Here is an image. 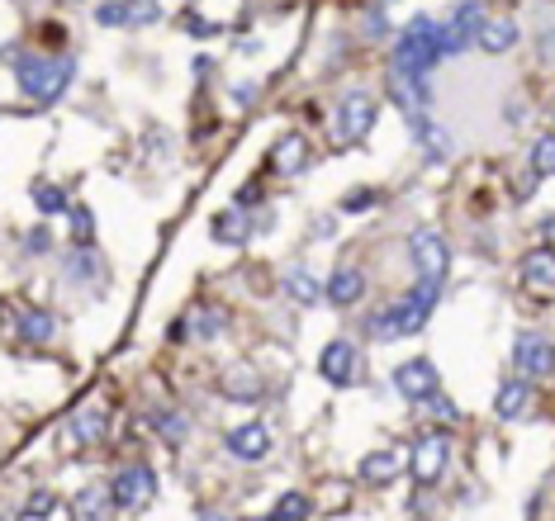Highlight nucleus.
I'll return each mask as SVG.
<instances>
[{"instance_id":"1","label":"nucleus","mask_w":555,"mask_h":521,"mask_svg":"<svg viewBox=\"0 0 555 521\" xmlns=\"http://www.w3.org/2000/svg\"><path fill=\"white\" fill-rule=\"evenodd\" d=\"M442 57H446V29H442V19L414 14L399 29V43H394V76L427 81L432 72H437Z\"/></svg>"},{"instance_id":"2","label":"nucleus","mask_w":555,"mask_h":521,"mask_svg":"<svg viewBox=\"0 0 555 521\" xmlns=\"http://www.w3.org/2000/svg\"><path fill=\"white\" fill-rule=\"evenodd\" d=\"M437 299H442V280H418L408 294H399L385 313L370 318V337H375V342L418 337V332L427 327V318H432V308H437Z\"/></svg>"},{"instance_id":"3","label":"nucleus","mask_w":555,"mask_h":521,"mask_svg":"<svg viewBox=\"0 0 555 521\" xmlns=\"http://www.w3.org/2000/svg\"><path fill=\"white\" fill-rule=\"evenodd\" d=\"M76 62L72 57H44V53H19L15 57V81L29 100H57L72 86Z\"/></svg>"},{"instance_id":"4","label":"nucleus","mask_w":555,"mask_h":521,"mask_svg":"<svg viewBox=\"0 0 555 521\" xmlns=\"http://www.w3.org/2000/svg\"><path fill=\"white\" fill-rule=\"evenodd\" d=\"M512 370H518L522 380H550L555 374V342L537 327L518 332V337H512Z\"/></svg>"},{"instance_id":"5","label":"nucleus","mask_w":555,"mask_h":521,"mask_svg":"<svg viewBox=\"0 0 555 521\" xmlns=\"http://www.w3.org/2000/svg\"><path fill=\"white\" fill-rule=\"evenodd\" d=\"M408 261H414L418 280H446L451 270V242L437 233V227H418L408 237Z\"/></svg>"},{"instance_id":"6","label":"nucleus","mask_w":555,"mask_h":521,"mask_svg":"<svg viewBox=\"0 0 555 521\" xmlns=\"http://www.w3.org/2000/svg\"><path fill=\"white\" fill-rule=\"evenodd\" d=\"M451 465V441H446V431H427L414 441V478H418V488H437L442 484V474Z\"/></svg>"},{"instance_id":"7","label":"nucleus","mask_w":555,"mask_h":521,"mask_svg":"<svg viewBox=\"0 0 555 521\" xmlns=\"http://www.w3.org/2000/svg\"><path fill=\"white\" fill-rule=\"evenodd\" d=\"M484 24H489V19H484V5H480V0H461V5L442 19V29H446V57L475 48L480 34H484Z\"/></svg>"},{"instance_id":"8","label":"nucleus","mask_w":555,"mask_h":521,"mask_svg":"<svg viewBox=\"0 0 555 521\" xmlns=\"http://www.w3.org/2000/svg\"><path fill=\"white\" fill-rule=\"evenodd\" d=\"M110 493H114V507L119 512H142V507L152 503V493H157V474L148 465H123L114 474Z\"/></svg>"},{"instance_id":"9","label":"nucleus","mask_w":555,"mask_h":521,"mask_svg":"<svg viewBox=\"0 0 555 521\" xmlns=\"http://www.w3.org/2000/svg\"><path fill=\"white\" fill-rule=\"evenodd\" d=\"M375 114H380V104L365 91H346L342 104H337V138L342 142H361L370 129H375Z\"/></svg>"},{"instance_id":"10","label":"nucleus","mask_w":555,"mask_h":521,"mask_svg":"<svg viewBox=\"0 0 555 521\" xmlns=\"http://www.w3.org/2000/svg\"><path fill=\"white\" fill-rule=\"evenodd\" d=\"M356 370H361V356H356L352 342H327L318 351V374L333 389H352L356 384Z\"/></svg>"},{"instance_id":"11","label":"nucleus","mask_w":555,"mask_h":521,"mask_svg":"<svg viewBox=\"0 0 555 521\" xmlns=\"http://www.w3.org/2000/svg\"><path fill=\"white\" fill-rule=\"evenodd\" d=\"M518 280L527 294L537 299H555V246H531L518 265Z\"/></svg>"},{"instance_id":"12","label":"nucleus","mask_w":555,"mask_h":521,"mask_svg":"<svg viewBox=\"0 0 555 521\" xmlns=\"http://www.w3.org/2000/svg\"><path fill=\"white\" fill-rule=\"evenodd\" d=\"M394 389L404 393V399H414V403H423V399H432L437 393V384H442V374H437V365L432 361H423V356H414V361H404V365H394Z\"/></svg>"},{"instance_id":"13","label":"nucleus","mask_w":555,"mask_h":521,"mask_svg":"<svg viewBox=\"0 0 555 521\" xmlns=\"http://www.w3.org/2000/svg\"><path fill=\"white\" fill-rule=\"evenodd\" d=\"M223 446H229L233 460L257 465V460L271 455V431H266V422H242V427H233L229 436H223Z\"/></svg>"},{"instance_id":"14","label":"nucleus","mask_w":555,"mask_h":521,"mask_svg":"<svg viewBox=\"0 0 555 521\" xmlns=\"http://www.w3.org/2000/svg\"><path fill=\"white\" fill-rule=\"evenodd\" d=\"M408 133H414V142L423 148L427 161H451V152H456V148H451V133L442 129V123H432L427 114H414V119H408Z\"/></svg>"},{"instance_id":"15","label":"nucleus","mask_w":555,"mask_h":521,"mask_svg":"<svg viewBox=\"0 0 555 521\" xmlns=\"http://www.w3.org/2000/svg\"><path fill=\"white\" fill-rule=\"evenodd\" d=\"M361 294H365V275L356 265H337L323 285V299L333 308H352V304H361Z\"/></svg>"},{"instance_id":"16","label":"nucleus","mask_w":555,"mask_h":521,"mask_svg":"<svg viewBox=\"0 0 555 521\" xmlns=\"http://www.w3.org/2000/svg\"><path fill=\"white\" fill-rule=\"evenodd\" d=\"M531 399H537V393H531V380H503L499 384V393H493V417H499V422H512V417H522L527 408H531Z\"/></svg>"},{"instance_id":"17","label":"nucleus","mask_w":555,"mask_h":521,"mask_svg":"<svg viewBox=\"0 0 555 521\" xmlns=\"http://www.w3.org/2000/svg\"><path fill=\"white\" fill-rule=\"evenodd\" d=\"M67 427H72V441L76 446H100V441H105V431H110V412L95 408V403H86V408L72 412Z\"/></svg>"},{"instance_id":"18","label":"nucleus","mask_w":555,"mask_h":521,"mask_svg":"<svg viewBox=\"0 0 555 521\" xmlns=\"http://www.w3.org/2000/svg\"><path fill=\"white\" fill-rule=\"evenodd\" d=\"M404 469V455L394 450V446H385V450H370L365 460L356 465V474H361V484H389Z\"/></svg>"},{"instance_id":"19","label":"nucleus","mask_w":555,"mask_h":521,"mask_svg":"<svg viewBox=\"0 0 555 521\" xmlns=\"http://www.w3.org/2000/svg\"><path fill=\"white\" fill-rule=\"evenodd\" d=\"M62 270H67L76 285H100L105 280V261H100V252H91V246H72V252L62 256Z\"/></svg>"},{"instance_id":"20","label":"nucleus","mask_w":555,"mask_h":521,"mask_svg":"<svg viewBox=\"0 0 555 521\" xmlns=\"http://www.w3.org/2000/svg\"><path fill=\"white\" fill-rule=\"evenodd\" d=\"M15 332H19V342L44 346L53 332H57V318H53L48 308H19V313H15Z\"/></svg>"},{"instance_id":"21","label":"nucleus","mask_w":555,"mask_h":521,"mask_svg":"<svg viewBox=\"0 0 555 521\" xmlns=\"http://www.w3.org/2000/svg\"><path fill=\"white\" fill-rule=\"evenodd\" d=\"M110 507H114V493L110 488H81L76 497H72V512H76V521H110Z\"/></svg>"},{"instance_id":"22","label":"nucleus","mask_w":555,"mask_h":521,"mask_svg":"<svg viewBox=\"0 0 555 521\" xmlns=\"http://www.w3.org/2000/svg\"><path fill=\"white\" fill-rule=\"evenodd\" d=\"M223 399H233V403H257L261 399V374L257 370H229V374H223Z\"/></svg>"},{"instance_id":"23","label":"nucleus","mask_w":555,"mask_h":521,"mask_svg":"<svg viewBox=\"0 0 555 521\" xmlns=\"http://www.w3.org/2000/svg\"><path fill=\"white\" fill-rule=\"evenodd\" d=\"M271 166H276V171H285V176H295V171H304V166H308V142H304L299 133H290V138H280L276 148H271Z\"/></svg>"},{"instance_id":"24","label":"nucleus","mask_w":555,"mask_h":521,"mask_svg":"<svg viewBox=\"0 0 555 521\" xmlns=\"http://www.w3.org/2000/svg\"><path fill=\"white\" fill-rule=\"evenodd\" d=\"M518 38H522V29L512 24V19H489L484 34H480V48L499 57V53H508V48H518Z\"/></svg>"},{"instance_id":"25","label":"nucleus","mask_w":555,"mask_h":521,"mask_svg":"<svg viewBox=\"0 0 555 521\" xmlns=\"http://www.w3.org/2000/svg\"><path fill=\"white\" fill-rule=\"evenodd\" d=\"M209 237L214 242H223V246H233V242H247L252 237V223H247L238 208H229V214H219L214 223H209Z\"/></svg>"},{"instance_id":"26","label":"nucleus","mask_w":555,"mask_h":521,"mask_svg":"<svg viewBox=\"0 0 555 521\" xmlns=\"http://www.w3.org/2000/svg\"><path fill=\"white\" fill-rule=\"evenodd\" d=\"M285 294H290L295 304H318L323 299V285L314 280V275H308V270H290V275H285Z\"/></svg>"},{"instance_id":"27","label":"nucleus","mask_w":555,"mask_h":521,"mask_svg":"<svg viewBox=\"0 0 555 521\" xmlns=\"http://www.w3.org/2000/svg\"><path fill=\"white\" fill-rule=\"evenodd\" d=\"M34 204H38V214L44 218H57V214H72V199L62 185H34Z\"/></svg>"},{"instance_id":"28","label":"nucleus","mask_w":555,"mask_h":521,"mask_svg":"<svg viewBox=\"0 0 555 521\" xmlns=\"http://www.w3.org/2000/svg\"><path fill=\"white\" fill-rule=\"evenodd\" d=\"M531 176L537 180L555 176V133H541L537 142H531Z\"/></svg>"},{"instance_id":"29","label":"nucleus","mask_w":555,"mask_h":521,"mask_svg":"<svg viewBox=\"0 0 555 521\" xmlns=\"http://www.w3.org/2000/svg\"><path fill=\"white\" fill-rule=\"evenodd\" d=\"M152 427L161 431V441H171V446H180L185 431H190V422H185L180 412H152Z\"/></svg>"},{"instance_id":"30","label":"nucleus","mask_w":555,"mask_h":521,"mask_svg":"<svg viewBox=\"0 0 555 521\" xmlns=\"http://www.w3.org/2000/svg\"><path fill=\"white\" fill-rule=\"evenodd\" d=\"M67 218H72V242H76V246H91V242H95V214H91V208L76 204Z\"/></svg>"},{"instance_id":"31","label":"nucleus","mask_w":555,"mask_h":521,"mask_svg":"<svg viewBox=\"0 0 555 521\" xmlns=\"http://www.w3.org/2000/svg\"><path fill=\"white\" fill-rule=\"evenodd\" d=\"M304 516H308V497L304 493H280L271 521H304Z\"/></svg>"},{"instance_id":"32","label":"nucleus","mask_w":555,"mask_h":521,"mask_svg":"<svg viewBox=\"0 0 555 521\" xmlns=\"http://www.w3.org/2000/svg\"><path fill=\"white\" fill-rule=\"evenodd\" d=\"M423 408H427L432 417H437V422H446V427H456V422H461V412H456V403H451V399H446L442 389L432 393V399H423Z\"/></svg>"},{"instance_id":"33","label":"nucleus","mask_w":555,"mask_h":521,"mask_svg":"<svg viewBox=\"0 0 555 521\" xmlns=\"http://www.w3.org/2000/svg\"><path fill=\"white\" fill-rule=\"evenodd\" d=\"M123 10H129V29H142V24H152V19L161 14L157 0H123Z\"/></svg>"},{"instance_id":"34","label":"nucleus","mask_w":555,"mask_h":521,"mask_svg":"<svg viewBox=\"0 0 555 521\" xmlns=\"http://www.w3.org/2000/svg\"><path fill=\"white\" fill-rule=\"evenodd\" d=\"M95 19L105 29H119V24H129V10H123V0H105V5H95Z\"/></svg>"},{"instance_id":"35","label":"nucleus","mask_w":555,"mask_h":521,"mask_svg":"<svg viewBox=\"0 0 555 521\" xmlns=\"http://www.w3.org/2000/svg\"><path fill=\"white\" fill-rule=\"evenodd\" d=\"M195 327H200V337H219L223 308H200V313H195Z\"/></svg>"},{"instance_id":"36","label":"nucleus","mask_w":555,"mask_h":521,"mask_svg":"<svg viewBox=\"0 0 555 521\" xmlns=\"http://www.w3.org/2000/svg\"><path fill=\"white\" fill-rule=\"evenodd\" d=\"M361 24H365V38H385V34H389V19H385V10H380V5H370Z\"/></svg>"},{"instance_id":"37","label":"nucleus","mask_w":555,"mask_h":521,"mask_svg":"<svg viewBox=\"0 0 555 521\" xmlns=\"http://www.w3.org/2000/svg\"><path fill=\"white\" fill-rule=\"evenodd\" d=\"M375 199H380L375 190H352V195L342 199V208H370V204H375Z\"/></svg>"},{"instance_id":"38","label":"nucleus","mask_w":555,"mask_h":521,"mask_svg":"<svg viewBox=\"0 0 555 521\" xmlns=\"http://www.w3.org/2000/svg\"><path fill=\"white\" fill-rule=\"evenodd\" d=\"M44 512H53V493H34L29 497V516H44Z\"/></svg>"},{"instance_id":"39","label":"nucleus","mask_w":555,"mask_h":521,"mask_svg":"<svg viewBox=\"0 0 555 521\" xmlns=\"http://www.w3.org/2000/svg\"><path fill=\"white\" fill-rule=\"evenodd\" d=\"M537 53H541L546 62H555V29H546V34L537 38Z\"/></svg>"},{"instance_id":"40","label":"nucleus","mask_w":555,"mask_h":521,"mask_svg":"<svg viewBox=\"0 0 555 521\" xmlns=\"http://www.w3.org/2000/svg\"><path fill=\"white\" fill-rule=\"evenodd\" d=\"M247 204H261V185H247V190H238V208Z\"/></svg>"},{"instance_id":"41","label":"nucleus","mask_w":555,"mask_h":521,"mask_svg":"<svg viewBox=\"0 0 555 521\" xmlns=\"http://www.w3.org/2000/svg\"><path fill=\"white\" fill-rule=\"evenodd\" d=\"M24 246H29V252H44V246H48V233H44V227H34V233L24 237Z\"/></svg>"},{"instance_id":"42","label":"nucleus","mask_w":555,"mask_h":521,"mask_svg":"<svg viewBox=\"0 0 555 521\" xmlns=\"http://www.w3.org/2000/svg\"><path fill=\"white\" fill-rule=\"evenodd\" d=\"M185 29H190L195 38H204V34H214V24H204V19H195V14H190V19H185Z\"/></svg>"},{"instance_id":"43","label":"nucleus","mask_w":555,"mask_h":521,"mask_svg":"<svg viewBox=\"0 0 555 521\" xmlns=\"http://www.w3.org/2000/svg\"><path fill=\"white\" fill-rule=\"evenodd\" d=\"M233 100H238V104H252V100H257V86H233Z\"/></svg>"},{"instance_id":"44","label":"nucleus","mask_w":555,"mask_h":521,"mask_svg":"<svg viewBox=\"0 0 555 521\" xmlns=\"http://www.w3.org/2000/svg\"><path fill=\"white\" fill-rule=\"evenodd\" d=\"M200 521H233V516H223V512H204Z\"/></svg>"},{"instance_id":"45","label":"nucleus","mask_w":555,"mask_h":521,"mask_svg":"<svg viewBox=\"0 0 555 521\" xmlns=\"http://www.w3.org/2000/svg\"><path fill=\"white\" fill-rule=\"evenodd\" d=\"M375 5H389V0H375Z\"/></svg>"},{"instance_id":"46","label":"nucleus","mask_w":555,"mask_h":521,"mask_svg":"<svg viewBox=\"0 0 555 521\" xmlns=\"http://www.w3.org/2000/svg\"><path fill=\"white\" fill-rule=\"evenodd\" d=\"M257 521H271V516H257Z\"/></svg>"}]
</instances>
